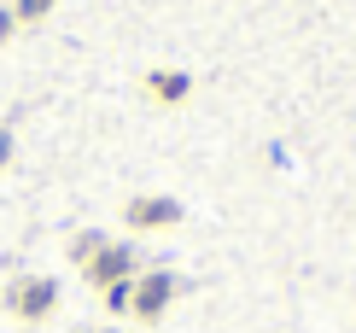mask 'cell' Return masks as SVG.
<instances>
[{"mask_svg": "<svg viewBox=\"0 0 356 333\" xmlns=\"http://www.w3.org/2000/svg\"><path fill=\"white\" fill-rule=\"evenodd\" d=\"M135 269H140V251L135 246H117V240H106L94 257L82 263V275L106 293V286H117V281H135Z\"/></svg>", "mask_w": 356, "mask_h": 333, "instance_id": "7a4b0ae2", "label": "cell"}, {"mask_svg": "<svg viewBox=\"0 0 356 333\" xmlns=\"http://www.w3.org/2000/svg\"><path fill=\"white\" fill-rule=\"evenodd\" d=\"M12 29H18V18H12V6H6V12H0V47L12 41Z\"/></svg>", "mask_w": 356, "mask_h": 333, "instance_id": "ba28073f", "label": "cell"}, {"mask_svg": "<svg viewBox=\"0 0 356 333\" xmlns=\"http://www.w3.org/2000/svg\"><path fill=\"white\" fill-rule=\"evenodd\" d=\"M99 246H106V234H94V229H88V234H76V240H70V257H76V263H88V257H94Z\"/></svg>", "mask_w": 356, "mask_h": 333, "instance_id": "52a82bcc", "label": "cell"}, {"mask_svg": "<svg viewBox=\"0 0 356 333\" xmlns=\"http://www.w3.org/2000/svg\"><path fill=\"white\" fill-rule=\"evenodd\" d=\"M99 333H111V327H99Z\"/></svg>", "mask_w": 356, "mask_h": 333, "instance_id": "30bf717a", "label": "cell"}, {"mask_svg": "<svg viewBox=\"0 0 356 333\" xmlns=\"http://www.w3.org/2000/svg\"><path fill=\"white\" fill-rule=\"evenodd\" d=\"M53 6H58V0H12V18H18V24H35V18H47Z\"/></svg>", "mask_w": 356, "mask_h": 333, "instance_id": "8992f818", "label": "cell"}, {"mask_svg": "<svg viewBox=\"0 0 356 333\" xmlns=\"http://www.w3.org/2000/svg\"><path fill=\"white\" fill-rule=\"evenodd\" d=\"M6 164H12V134L0 129V170H6Z\"/></svg>", "mask_w": 356, "mask_h": 333, "instance_id": "9c48e42d", "label": "cell"}, {"mask_svg": "<svg viewBox=\"0 0 356 333\" xmlns=\"http://www.w3.org/2000/svg\"><path fill=\"white\" fill-rule=\"evenodd\" d=\"M146 94H152L158 105H181L193 94V77L187 70H152V77H146Z\"/></svg>", "mask_w": 356, "mask_h": 333, "instance_id": "5b68a950", "label": "cell"}, {"mask_svg": "<svg viewBox=\"0 0 356 333\" xmlns=\"http://www.w3.org/2000/svg\"><path fill=\"white\" fill-rule=\"evenodd\" d=\"M53 304H58V281H47V275H24L6 286V310L18 322H41V316H53Z\"/></svg>", "mask_w": 356, "mask_h": 333, "instance_id": "6da1fadb", "label": "cell"}, {"mask_svg": "<svg viewBox=\"0 0 356 333\" xmlns=\"http://www.w3.org/2000/svg\"><path fill=\"white\" fill-rule=\"evenodd\" d=\"M123 222H129L135 234L175 229V222H181V205H175V199H164V193H140V199H129V205H123Z\"/></svg>", "mask_w": 356, "mask_h": 333, "instance_id": "277c9868", "label": "cell"}, {"mask_svg": "<svg viewBox=\"0 0 356 333\" xmlns=\"http://www.w3.org/2000/svg\"><path fill=\"white\" fill-rule=\"evenodd\" d=\"M175 293H181V281L170 275V269H152V275H135V298H129V310L140 316V322H158L170 304H175Z\"/></svg>", "mask_w": 356, "mask_h": 333, "instance_id": "3957f363", "label": "cell"}]
</instances>
